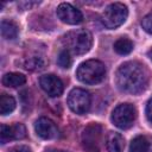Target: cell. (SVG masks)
<instances>
[{"instance_id": "obj_1", "label": "cell", "mask_w": 152, "mask_h": 152, "mask_svg": "<svg viewBox=\"0 0 152 152\" xmlns=\"http://www.w3.org/2000/svg\"><path fill=\"white\" fill-rule=\"evenodd\" d=\"M115 83L121 91L137 95L146 89L148 84V74L140 63L127 62L116 70Z\"/></svg>"}, {"instance_id": "obj_2", "label": "cell", "mask_w": 152, "mask_h": 152, "mask_svg": "<svg viewBox=\"0 0 152 152\" xmlns=\"http://www.w3.org/2000/svg\"><path fill=\"white\" fill-rule=\"evenodd\" d=\"M106 75V66L101 61L89 59L80 64L76 71V77L78 81L86 84L100 83Z\"/></svg>"}, {"instance_id": "obj_3", "label": "cell", "mask_w": 152, "mask_h": 152, "mask_svg": "<svg viewBox=\"0 0 152 152\" xmlns=\"http://www.w3.org/2000/svg\"><path fill=\"white\" fill-rule=\"evenodd\" d=\"M64 40L68 46V50L76 55H83L88 52L93 45V36L86 28L76 30L68 33Z\"/></svg>"}, {"instance_id": "obj_4", "label": "cell", "mask_w": 152, "mask_h": 152, "mask_svg": "<svg viewBox=\"0 0 152 152\" xmlns=\"http://www.w3.org/2000/svg\"><path fill=\"white\" fill-rule=\"evenodd\" d=\"M127 17H128L127 7L121 2H114L104 8V11L101 14V21L107 28L113 30L122 25L126 21Z\"/></svg>"}, {"instance_id": "obj_5", "label": "cell", "mask_w": 152, "mask_h": 152, "mask_svg": "<svg viewBox=\"0 0 152 152\" xmlns=\"http://www.w3.org/2000/svg\"><path fill=\"white\" fill-rule=\"evenodd\" d=\"M135 118H137V110L135 107L131 103H121L118 107H115L112 113L113 124L121 129L129 128L134 124Z\"/></svg>"}, {"instance_id": "obj_6", "label": "cell", "mask_w": 152, "mask_h": 152, "mask_svg": "<svg viewBox=\"0 0 152 152\" xmlns=\"http://www.w3.org/2000/svg\"><path fill=\"white\" fill-rule=\"evenodd\" d=\"M102 135V127L99 124L88 125L81 135L82 147L86 152H100V141Z\"/></svg>"}, {"instance_id": "obj_7", "label": "cell", "mask_w": 152, "mask_h": 152, "mask_svg": "<svg viewBox=\"0 0 152 152\" xmlns=\"http://www.w3.org/2000/svg\"><path fill=\"white\" fill-rule=\"evenodd\" d=\"M90 95L87 90L74 88L68 96V106L76 114H86L90 108Z\"/></svg>"}, {"instance_id": "obj_8", "label": "cell", "mask_w": 152, "mask_h": 152, "mask_svg": "<svg viewBox=\"0 0 152 152\" xmlns=\"http://www.w3.org/2000/svg\"><path fill=\"white\" fill-rule=\"evenodd\" d=\"M57 17L61 19V21L69 25H77L83 21L81 11L68 2H62L57 7Z\"/></svg>"}, {"instance_id": "obj_9", "label": "cell", "mask_w": 152, "mask_h": 152, "mask_svg": "<svg viewBox=\"0 0 152 152\" xmlns=\"http://www.w3.org/2000/svg\"><path fill=\"white\" fill-rule=\"evenodd\" d=\"M39 84H40L42 89L51 97L61 96L63 93V89H64L62 80L59 77H57L56 75H52V74L40 76Z\"/></svg>"}, {"instance_id": "obj_10", "label": "cell", "mask_w": 152, "mask_h": 152, "mask_svg": "<svg viewBox=\"0 0 152 152\" xmlns=\"http://www.w3.org/2000/svg\"><path fill=\"white\" fill-rule=\"evenodd\" d=\"M36 133L43 139H55L58 137V128L48 118H39L34 124Z\"/></svg>"}, {"instance_id": "obj_11", "label": "cell", "mask_w": 152, "mask_h": 152, "mask_svg": "<svg viewBox=\"0 0 152 152\" xmlns=\"http://www.w3.org/2000/svg\"><path fill=\"white\" fill-rule=\"evenodd\" d=\"M1 141L5 142L7 140H17L23 139L26 135V128L23 124H14L11 126L1 125Z\"/></svg>"}, {"instance_id": "obj_12", "label": "cell", "mask_w": 152, "mask_h": 152, "mask_svg": "<svg viewBox=\"0 0 152 152\" xmlns=\"http://www.w3.org/2000/svg\"><path fill=\"white\" fill-rule=\"evenodd\" d=\"M106 147L108 152H122L125 148L124 137L119 133L110 132L106 139Z\"/></svg>"}, {"instance_id": "obj_13", "label": "cell", "mask_w": 152, "mask_h": 152, "mask_svg": "<svg viewBox=\"0 0 152 152\" xmlns=\"http://www.w3.org/2000/svg\"><path fill=\"white\" fill-rule=\"evenodd\" d=\"M25 82H26V77L19 72H8V74H5L2 77V84L11 88L20 87L25 84Z\"/></svg>"}, {"instance_id": "obj_14", "label": "cell", "mask_w": 152, "mask_h": 152, "mask_svg": "<svg viewBox=\"0 0 152 152\" xmlns=\"http://www.w3.org/2000/svg\"><path fill=\"white\" fill-rule=\"evenodd\" d=\"M1 36L5 39H14L18 36V26L12 20L1 21Z\"/></svg>"}, {"instance_id": "obj_15", "label": "cell", "mask_w": 152, "mask_h": 152, "mask_svg": "<svg viewBox=\"0 0 152 152\" xmlns=\"http://www.w3.org/2000/svg\"><path fill=\"white\" fill-rule=\"evenodd\" d=\"M129 152H150V142L142 135L135 137L131 142Z\"/></svg>"}, {"instance_id": "obj_16", "label": "cell", "mask_w": 152, "mask_h": 152, "mask_svg": "<svg viewBox=\"0 0 152 152\" xmlns=\"http://www.w3.org/2000/svg\"><path fill=\"white\" fill-rule=\"evenodd\" d=\"M15 108V100L7 95V94H2L0 96V113L1 115H7L11 112H13Z\"/></svg>"}, {"instance_id": "obj_17", "label": "cell", "mask_w": 152, "mask_h": 152, "mask_svg": "<svg viewBox=\"0 0 152 152\" xmlns=\"http://www.w3.org/2000/svg\"><path fill=\"white\" fill-rule=\"evenodd\" d=\"M114 50L119 55H128L133 50V42L128 38H119L114 43Z\"/></svg>"}, {"instance_id": "obj_18", "label": "cell", "mask_w": 152, "mask_h": 152, "mask_svg": "<svg viewBox=\"0 0 152 152\" xmlns=\"http://www.w3.org/2000/svg\"><path fill=\"white\" fill-rule=\"evenodd\" d=\"M44 61L42 59V57H28L25 62V68L30 69V70H40L44 66Z\"/></svg>"}, {"instance_id": "obj_19", "label": "cell", "mask_w": 152, "mask_h": 152, "mask_svg": "<svg viewBox=\"0 0 152 152\" xmlns=\"http://www.w3.org/2000/svg\"><path fill=\"white\" fill-rule=\"evenodd\" d=\"M57 63L59 66L62 68H69L71 65V57H70V52L69 50H62L58 55V58H57Z\"/></svg>"}, {"instance_id": "obj_20", "label": "cell", "mask_w": 152, "mask_h": 152, "mask_svg": "<svg viewBox=\"0 0 152 152\" xmlns=\"http://www.w3.org/2000/svg\"><path fill=\"white\" fill-rule=\"evenodd\" d=\"M141 26L147 33L152 34V12L144 17V19L141 20Z\"/></svg>"}, {"instance_id": "obj_21", "label": "cell", "mask_w": 152, "mask_h": 152, "mask_svg": "<svg viewBox=\"0 0 152 152\" xmlns=\"http://www.w3.org/2000/svg\"><path fill=\"white\" fill-rule=\"evenodd\" d=\"M146 118L152 124V99L148 100V102L146 104Z\"/></svg>"}, {"instance_id": "obj_22", "label": "cell", "mask_w": 152, "mask_h": 152, "mask_svg": "<svg viewBox=\"0 0 152 152\" xmlns=\"http://www.w3.org/2000/svg\"><path fill=\"white\" fill-rule=\"evenodd\" d=\"M10 152H31V150L27 146H17V147L12 148Z\"/></svg>"}, {"instance_id": "obj_23", "label": "cell", "mask_w": 152, "mask_h": 152, "mask_svg": "<svg viewBox=\"0 0 152 152\" xmlns=\"http://www.w3.org/2000/svg\"><path fill=\"white\" fill-rule=\"evenodd\" d=\"M34 4H36V2H19L18 5H19V6H23V5H24V6H25V10H27V8H30V7H31L32 5H34Z\"/></svg>"}, {"instance_id": "obj_24", "label": "cell", "mask_w": 152, "mask_h": 152, "mask_svg": "<svg viewBox=\"0 0 152 152\" xmlns=\"http://www.w3.org/2000/svg\"><path fill=\"white\" fill-rule=\"evenodd\" d=\"M45 152H65V151H63V150H56V148H49Z\"/></svg>"}, {"instance_id": "obj_25", "label": "cell", "mask_w": 152, "mask_h": 152, "mask_svg": "<svg viewBox=\"0 0 152 152\" xmlns=\"http://www.w3.org/2000/svg\"><path fill=\"white\" fill-rule=\"evenodd\" d=\"M147 55H148V57H150V59L152 61V49H151V50H150V51L147 52Z\"/></svg>"}]
</instances>
